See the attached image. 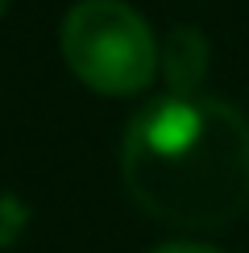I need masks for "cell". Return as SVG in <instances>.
<instances>
[{
	"label": "cell",
	"instance_id": "cell-4",
	"mask_svg": "<svg viewBox=\"0 0 249 253\" xmlns=\"http://www.w3.org/2000/svg\"><path fill=\"white\" fill-rule=\"evenodd\" d=\"M25 224H29V208L17 195H0V253L8 245H17V237L25 233Z\"/></svg>",
	"mask_w": 249,
	"mask_h": 253
},
{
	"label": "cell",
	"instance_id": "cell-2",
	"mask_svg": "<svg viewBox=\"0 0 249 253\" xmlns=\"http://www.w3.org/2000/svg\"><path fill=\"white\" fill-rule=\"evenodd\" d=\"M62 58L100 96H137L158 71V42L121 0H83L62 21Z\"/></svg>",
	"mask_w": 249,
	"mask_h": 253
},
{
	"label": "cell",
	"instance_id": "cell-3",
	"mask_svg": "<svg viewBox=\"0 0 249 253\" xmlns=\"http://www.w3.org/2000/svg\"><path fill=\"white\" fill-rule=\"evenodd\" d=\"M158 67L170 87V96H200V83L208 75V42L195 25H179L158 46Z\"/></svg>",
	"mask_w": 249,
	"mask_h": 253
},
{
	"label": "cell",
	"instance_id": "cell-6",
	"mask_svg": "<svg viewBox=\"0 0 249 253\" xmlns=\"http://www.w3.org/2000/svg\"><path fill=\"white\" fill-rule=\"evenodd\" d=\"M4 8H8V0H0V17H4Z\"/></svg>",
	"mask_w": 249,
	"mask_h": 253
},
{
	"label": "cell",
	"instance_id": "cell-5",
	"mask_svg": "<svg viewBox=\"0 0 249 253\" xmlns=\"http://www.w3.org/2000/svg\"><path fill=\"white\" fill-rule=\"evenodd\" d=\"M154 253H220L212 245H195V241H170V245H158Z\"/></svg>",
	"mask_w": 249,
	"mask_h": 253
},
{
	"label": "cell",
	"instance_id": "cell-1",
	"mask_svg": "<svg viewBox=\"0 0 249 253\" xmlns=\"http://www.w3.org/2000/svg\"><path fill=\"white\" fill-rule=\"evenodd\" d=\"M121 174L154 220L224 228L249 208V121L212 96H162L124 129Z\"/></svg>",
	"mask_w": 249,
	"mask_h": 253
}]
</instances>
